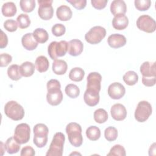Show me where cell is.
<instances>
[{
  "mask_svg": "<svg viewBox=\"0 0 156 156\" xmlns=\"http://www.w3.org/2000/svg\"><path fill=\"white\" fill-rule=\"evenodd\" d=\"M86 135L91 141H96L101 136V130L96 126H91L86 130Z\"/></svg>",
  "mask_w": 156,
  "mask_h": 156,
  "instance_id": "cell-31",
  "label": "cell"
},
{
  "mask_svg": "<svg viewBox=\"0 0 156 156\" xmlns=\"http://www.w3.org/2000/svg\"><path fill=\"white\" fill-rule=\"evenodd\" d=\"M1 11L4 16L12 17L16 14L17 9L15 3L13 2H7L3 4L1 8Z\"/></svg>",
  "mask_w": 156,
  "mask_h": 156,
  "instance_id": "cell-27",
  "label": "cell"
},
{
  "mask_svg": "<svg viewBox=\"0 0 156 156\" xmlns=\"http://www.w3.org/2000/svg\"><path fill=\"white\" fill-rule=\"evenodd\" d=\"M52 71L57 75H63L66 73L68 69V65L63 60H55L52 63Z\"/></svg>",
  "mask_w": 156,
  "mask_h": 156,
  "instance_id": "cell-23",
  "label": "cell"
},
{
  "mask_svg": "<svg viewBox=\"0 0 156 156\" xmlns=\"http://www.w3.org/2000/svg\"><path fill=\"white\" fill-rule=\"evenodd\" d=\"M56 15L57 18L60 21H66L71 18L73 12L69 7L66 5H62L57 9Z\"/></svg>",
  "mask_w": 156,
  "mask_h": 156,
  "instance_id": "cell-22",
  "label": "cell"
},
{
  "mask_svg": "<svg viewBox=\"0 0 156 156\" xmlns=\"http://www.w3.org/2000/svg\"><path fill=\"white\" fill-rule=\"evenodd\" d=\"M126 155V150L123 146L120 144L114 145L110 150L109 153L107 154V155H119V156H125Z\"/></svg>",
  "mask_w": 156,
  "mask_h": 156,
  "instance_id": "cell-38",
  "label": "cell"
},
{
  "mask_svg": "<svg viewBox=\"0 0 156 156\" xmlns=\"http://www.w3.org/2000/svg\"><path fill=\"white\" fill-rule=\"evenodd\" d=\"M136 9L140 11H145L149 9L151 5L150 0H135L134 1Z\"/></svg>",
  "mask_w": 156,
  "mask_h": 156,
  "instance_id": "cell-39",
  "label": "cell"
},
{
  "mask_svg": "<svg viewBox=\"0 0 156 156\" xmlns=\"http://www.w3.org/2000/svg\"><path fill=\"white\" fill-rule=\"evenodd\" d=\"M35 68L40 73L46 72L49 66V63L48 58L43 55L38 56L35 62Z\"/></svg>",
  "mask_w": 156,
  "mask_h": 156,
  "instance_id": "cell-26",
  "label": "cell"
},
{
  "mask_svg": "<svg viewBox=\"0 0 156 156\" xmlns=\"http://www.w3.org/2000/svg\"><path fill=\"white\" fill-rule=\"evenodd\" d=\"M65 91L66 95L71 98H76L80 94L79 88L73 83L67 85L65 88Z\"/></svg>",
  "mask_w": 156,
  "mask_h": 156,
  "instance_id": "cell-34",
  "label": "cell"
},
{
  "mask_svg": "<svg viewBox=\"0 0 156 156\" xmlns=\"http://www.w3.org/2000/svg\"><path fill=\"white\" fill-rule=\"evenodd\" d=\"M66 133L69 143L74 147H80L83 143L81 126L76 122H70L66 127Z\"/></svg>",
  "mask_w": 156,
  "mask_h": 156,
  "instance_id": "cell-2",
  "label": "cell"
},
{
  "mask_svg": "<svg viewBox=\"0 0 156 156\" xmlns=\"http://www.w3.org/2000/svg\"><path fill=\"white\" fill-rule=\"evenodd\" d=\"M127 6L122 0H114L110 5V12L114 16L119 14H125Z\"/></svg>",
  "mask_w": 156,
  "mask_h": 156,
  "instance_id": "cell-21",
  "label": "cell"
},
{
  "mask_svg": "<svg viewBox=\"0 0 156 156\" xmlns=\"http://www.w3.org/2000/svg\"><path fill=\"white\" fill-rule=\"evenodd\" d=\"M8 43V38L7 35L1 30V41H0V48H5Z\"/></svg>",
  "mask_w": 156,
  "mask_h": 156,
  "instance_id": "cell-47",
  "label": "cell"
},
{
  "mask_svg": "<svg viewBox=\"0 0 156 156\" xmlns=\"http://www.w3.org/2000/svg\"><path fill=\"white\" fill-rule=\"evenodd\" d=\"M65 136L62 132H57L54 134L50 144L49 148L47 151L46 156H62L63 152V146Z\"/></svg>",
  "mask_w": 156,
  "mask_h": 156,
  "instance_id": "cell-3",
  "label": "cell"
},
{
  "mask_svg": "<svg viewBox=\"0 0 156 156\" xmlns=\"http://www.w3.org/2000/svg\"><path fill=\"white\" fill-rule=\"evenodd\" d=\"M4 113L7 117L13 121L21 120L24 116L23 107L15 101H10L5 104Z\"/></svg>",
  "mask_w": 156,
  "mask_h": 156,
  "instance_id": "cell-5",
  "label": "cell"
},
{
  "mask_svg": "<svg viewBox=\"0 0 156 156\" xmlns=\"http://www.w3.org/2000/svg\"><path fill=\"white\" fill-rule=\"evenodd\" d=\"M30 136V128L26 123H21L15 127L13 137L20 144H25L29 141Z\"/></svg>",
  "mask_w": 156,
  "mask_h": 156,
  "instance_id": "cell-9",
  "label": "cell"
},
{
  "mask_svg": "<svg viewBox=\"0 0 156 156\" xmlns=\"http://www.w3.org/2000/svg\"><path fill=\"white\" fill-rule=\"evenodd\" d=\"M110 113L112 117L118 121L124 120L127 116L126 107L122 104L119 103L112 105L110 109Z\"/></svg>",
  "mask_w": 156,
  "mask_h": 156,
  "instance_id": "cell-14",
  "label": "cell"
},
{
  "mask_svg": "<svg viewBox=\"0 0 156 156\" xmlns=\"http://www.w3.org/2000/svg\"><path fill=\"white\" fill-rule=\"evenodd\" d=\"M107 2H108L107 0H91V3L93 7L99 10L105 8Z\"/></svg>",
  "mask_w": 156,
  "mask_h": 156,
  "instance_id": "cell-44",
  "label": "cell"
},
{
  "mask_svg": "<svg viewBox=\"0 0 156 156\" xmlns=\"http://www.w3.org/2000/svg\"><path fill=\"white\" fill-rule=\"evenodd\" d=\"M83 44L78 39H73L68 42V52L72 56L79 55L83 51Z\"/></svg>",
  "mask_w": 156,
  "mask_h": 156,
  "instance_id": "cell-16",
  "label": "cell"
},
{
  "mask_svg": "<svg viewBox=\"0 0 156 156\" xmlns=\"http://www.w3.org/2000/svg\"><path fill=\"white\" fill-rule=\"evenodd\" d=\"M18 25L17 22L12 19L7 20L4 23V27L5 28V29L10 32L16 31L18 28Z\"/></svg>",
  "mask_w": 156,
  "mask_h": 156,
  "instance_id": "cell-41",
  "label": "cell"
},
{
  "mask_svg": "<svg viewBox=\"0 0 156 156\" xmlns=\"http://www.w3.org/2000/svg\"><path fill=\"white\" fill-rule=\"evenodd\" d=\"M1 151L2 152L1 155H3V152H4V151H3V147H4V146H3V143H2V141L1 142Z\"/></svg>",
  "mask_w": 156,
  "mask_h": 156,
  "instance_id": "cell-48",
  "label": "cell"
},
{
  "mask_svg": "<svg viewBox=\"0 0 156 156\" xmlns=\"http://www.w3.org/2000/svg\"><path fill=\"white\" fill-rule=\"evenodd\" d=\"M136 24L140 30L147 33H152L156 29L155 21L147 15H143L139 16Z\"/></svg>",
  "mask_w": 156,
  "mask_h": 156,
  "instance_id": "cell-10",
  "label": "cell"
},
{
  "mask_svg": "<svg viewBox=\"0 0 156 156\" xmlns=\"http://www.w3.org/2000/svg\"><path fill=\"white\" fill-rule=\"evenodd\" d=\"M18 27L20 29H26L30 24V20L28 15L25 13H21L16 18Z\"/></svg>",
  "mask_w": 156,
  "mask_h": 156,
  "instance_id": "cell-35",
  "label": "cell"
},
{
  "mask_svg": "<svg viewBox=\"0 0 156 156\" xmlns=\"http://www.w3.org/2000/svg\"><path fill=\"white\" fill-rule=\"evenodd\" d=\"M20 155L21 156H34L35 155V150L30 146H26L22 148Z\"/></svg>",
  "mask_w": 156,
  "mask_h": 156,
  "instance_id": "cell-45",
  "label": "cell"
},
{
  "mask_svg": "<svg viewBox=\"0 0 156 156\" xmlns=\"http://www.w3.org/2000/svg\"><path fill=\"white\" fill-rule=\"evenodd\" d=\"M52 33L55 37H60L65 34L66 32L65 26L62 24H54L51 29Z\"/></svg>",
  "mask_w": 156,
  "mask_h": 156,
  "instance_id": "cell-40",
  "label": "cell"
},
{
  "mask_svg": "<svg viewBox=\"0 0 156 156\" xmlns=\"http://www.w3.org/2000/svg\"><path fill=\"white\" fill-rule=\"evenodd\" d=\"M68 2L70 3L75 9L82 10L84 9L87 4L86 0H67Z\"/></svg>",
  "mask_w": 156,
  "mask_h": 156,
  "instance_id": "cell-43",
  "label": "cell"
},
{
  "mask_svg": "<svg viewBox=\"0 0 156 156\" xmlns=\"http://www.w3.org/2000/svg\"><path fill=\"white\" fill-rule=\"evenodd\" d=\"M12 60V57L7 53H2L0 55L1 67L7 66Z\"/></svg>",
  "mask_w": 156,
  "mask_h": 156,
  "instance_id": "cell-42",
  "label": "cell"
},
{
  "mask_svg": "<svg viewBox=\"0 0 156 156\" xmlns=\"http://www.w3.org/2000/svg\"><path fill=\"white\" fill-rule=\"evenodd\" d=\"M155 62H144L140 66V72L144 77H156Z\"/></svg>",
  "mask_w": 156,
  "mask_h": 156,
  "instance_id": "cell-17",
  "label": "cell"
},
{
  "mask_svg": "<svg viewBox=\"0 0 156 156\" xmlns=\"http://www.w3.org/2000/svg\"><path fill=\"white\" fill-rule=\"evenodd\" d=\"M122 79L127 85L132 86L137 83L138 80V76L135 71H129L124 74Z\"/></svg>",
  "mask_w": 156,
  "mask_h": 156,
  "instance_id": "cell-32",
  "label": "cell"
},
{
  "mask_svg": "<svg viewBox=\"0 0 156 156\" xmlns=\"http://www.w3.org/2000/svg\"><path fill=\"white\" fill-rule=\"evenodd\" d=\"M68 42L65 40L52 41L48 46V52L49 57L52 60H56L59 57L64 56L68 52Z\"/></svg>",
  "mask_w": 156,
  "mask_h": 156,
  "instance_id": "cell-6",
  "label": "cell"
},
{
  "mask_svg": "<svg viewBox=\"0 0 156 156\" xmlns=\"http://www.w3.org/2000/svg\"><path fill=\"white\" fill-rule=\"evenodd\" d=\"M126 38L125 36L119 34L110 35L107 39L108 45L112 48H119L124 46L126 44Z\"/></svg>",
  "mask_w": 156,
  "mask_h": 156,
  "instance_id": "cell-15",
  "label": "cell"
},
{
  "mask_svg": "<svg viewBox=\"0 0 156 156\" xmlns=\"http://www.w3.org/2000/svg\"><path fill=\"white\" fill-rule=\"evenodd\" d=\"M5 147L7 152L10 154H16L20 149V144H19L13 136L9 138L5 143Z\"/></svg>",
  "mask_w": 156,
  "mask_h": 156,
  "instance_id": "cell-25",
  "label": "cell"
},
{
  "mask_svg": "<svg viewBox=\"0 0 156 156\" xmlns=\"http://www.w3.org/2000/svg\"><path fill=\"white\" fill-rule=\"evenodd\" d=\"M94 119L99 124H102L105 122L108 119V113L103 108H98L94 112Z\"/></svg>",
  "mask_w": 156,
  "mask_h": 156,
  "instance_id": "cell-33",
  "label": "cell"
},
{
  "mask_svg": "<svg viewBox=\"0 0 156 156\" xmlns=\"http://www.w3.org/2000/svg\"><path fill=\"white\" fill-rule=\"evenodd\" d=\"M152 108L151 104L146 101L138 102L135 111V118L140 122L146 121L152 114Z\"/></svg>",
  "mask_w": 156,
  "mask_h": 156,
  "instance_id": "cell-7",
  "label": "cell"
},
{
  "mask_svg": "<svg viewBox=\"0 0 156 156\" xmlns=\"http://www.w3.org/2000/svg\"><path fill=\"white\" fill-rule=\"evenodd\" d=\"M35 66L30 62H25L20 66V71L22 76L28 77L33 75L35 72Z\"/></svg>",
  "mask_w": 156,
  "mask_h": 156,
  "instance_id": "cell-24",
  "label": "cell"
},
{
  "mask_svg": "<svg viewBox=\"0 0 156 156\" xmlns=\"http://www.w3.org/2000/svg\"><path fill=\"white\" fill-rule=\"evenodd\" d=\"M33 36L39 43L46 42L49 38L48 32L43 28H37L33 32Z\"/></svg>",
  "mask_w": 156,
  "mask_h": 156,
  "instance_id": "cell-28",
  "label": "cell"
},
{
  "mask_svg": "<svg viewBox=\"0 0 156 156\" xmlns=\"http://www.w3.org/2000/svg\"><path fill=\"white\" fill-rule=\"evenodd\" d=\"M21 10L24 12H31L35 7V0H21L20 2Z\"/></svg>",
  "mask_w": 156,
  "mask_h": 156,
  "instance_id": "cell-36",
  "label": "cell"
},
{
  "mask_svg": "<svg viewBox=\"0 0 156 156\" xmlns=\"http://www.w3.org/2000/svg\"><path fill=\"white\" fill-rule=\"evenodd\" d=\"M85 76V72L81 68L75 67L71 69L69 73V78L74 82L82 80Z\"/></svg>",
  "mask_w": 156,
  "mask_h": 156,
  "instance_id": "cell-29",
  "label": "cell"
},
{
  "mask_svg": "<svg viewBox=\"0 0 156 156\" xmlns=\"http://www.w3.org/2000/svg\"><path fill=\"white\" fill-rule=\"evenodd\" d=\"M101 75L97 72L90 73L87 78V89L99 93L101 88Z\"/></svg>",
  "mask_w": 156,
  "mask_h": 156,
  "instance_id": "cell-12",
  "label": "cell"
},
{
  "mask_svg": "<svg viewBox=\"0 0 156 156\" xmlns=\"http://www.w3.org/2000/svg\"><path fill=\"white\" fill-rule=\"evenodd\" d=\"M21 43L26 50L32 51L36 49L38 43L34 37L33 33H27L22 37Z\"/></svg>",
  "mask_w": 156,
  "mask_h": 156,
  "instance_id": "cell-18",
  "label": "cell"
},
{
  "mask_svg": "<svg viewBox=\"0 0 156 156\" xmlns=\"http://www.w3.org/2000/svg\"><path fill=\"white\" fill-rule=\"evenodd\" d=\"M34 144L39 148L43 147L48 142V135L49 129L48 127L42 123L37 124L34 127Z\"/></svg>",
  "mask_w": 156,
  "mask_h": 156,
  "instance_id": "cell-4",
  "label": "cell"
},
{
  "mask_svg": "<svg viewBox=\"0 0 156 156\" xmlns=\"http://www.w3.org/2000/svg\"><path fill=\"white\" fill-rule=\"evenodd\" d=\"M142 83L146 87H152L156 83V77H142Z\"/></svg>",
  "mask_w": 156,
  "mask_h": 156,
  "instance_id": "cell-46",
  "label": "cell"
},
{
  "mask_svg": "<svg viewBox=\"0 0 156 156\" xmlns=\"http://www.w3.org/2000/svg\"><path fill=\"white\" fill-rule=\"evenodd\" d=\"M128 24V18L124 14L115 15L112 20V26L116 30H124L127 27Z\"/></svg>",
  "mask_w": 156,
  "mask_h": 156,
  "instance_id": "cell-20",
  "label": "cell"
},
{
  "mask_svg": "<svg viewBox=\"0 0 156 156\" xmlns=\"http://www.w3.org/2000/svg\"><path fill=\"white\" fill-rule=\"evenodd\" d=\"M99 94L98 92L86 90L83 95V100L87 105L90 107L96 105L99 101Z\"/></svg>",
  "mask_w": 156,
  "mask_h": 156,
  "instance_id": "cell-19",
  "label": "cell"
},
{
  "mask_svg": "<svg viewBox=\"0 0 156 156\" xmlns=\"http://www.w3.org/2000/svg\"><path fill=\"white\" fill-rule=\"evenodd\" d=\"M52 0H38L39 7L38 14L40 18L43 20L51 19L54 15V9L52 6Z\"/></svg>",
  "mask_w": 156,
  "mask_h": 156,
  "instance_id": "cell-11",
  "label": "cell"
},
{
  "mask_svg": "<svg viewBox=\"0 0 156 156\" xmlns=\"http://www.w3.org/2000/svg\"><path fill=\"white\" fill-rule=\"evenodd\" d=\"M106 35V30L104 27L96 26L90 29L85 35V39L88 43L96 44L100 43Z\"/></svg>",
  "mask_w": 156,
  "mask_h": 156,
  "instance_id": "cell-8",
  "label": "cell"
},
{
  "mask_svg": "<svg viewBox=\"0 0 156 156\" xmlns=\"http://www.w3.org/2000/svg\"><path fill=\"white\" fill-rule=\"evenodd\" d=\"M104 136L108 141H113L116 140L118 137L117 129L113 126L107 127L104 131Z\"/></svg>",
  "mask_w": 156,
  "mask_h": 156,
  "instance_id": "cell-37",
  "label": "cell"
},
{
  "mask_svg": "<svg viewBox=\"0 0 156 156\" xmlns=\"http://www.w3.org/2000/svg\"><path fill=\"white\" fill-rule=\"evenodd\" d=\"M7 75L13 80H20L22 77L20 71V66L16 64L10 65L7 69Z\"/></svg>",
  "mask_w": 156,
  "mask_h": 156,
  "instance_id": "cell-30",
  "label": "cell"
},
{
  "mask_svg": "<svg viewBox=\"0 0 156 156\" xmlns=\"http://www.w3.org/2000/svg\"><path fill=\"white\" fill-rule=\"evenodd\" d=\"M107 93L112 99H119L124 96L126 89L124 85L121 83L114 82L108 86Z\"/></svg>",
  "mask_w": 156,
  "mask_h": 156,
  "instance_id": "cell-13",
  "label": "cell"
},
{
  "mask_svg": "<svg viewBox=\"0 0 156 156\" xmlns=\"http://www.w3.org/2000/svg\"><path fill=\"white\" fill-rule=\"evenodd\" d=\"M48 93L47 102L52 106L58 105L63 100V93L61 91V85L57 79H51L46 85Z\"/></svg>",
  "mask_w": 156,
  "mask_h": 156,
  "instance_id": "cell-1",
  "label": "cell"
}]
</instances>
